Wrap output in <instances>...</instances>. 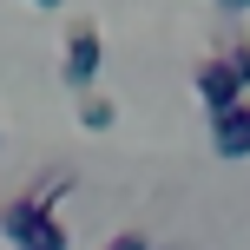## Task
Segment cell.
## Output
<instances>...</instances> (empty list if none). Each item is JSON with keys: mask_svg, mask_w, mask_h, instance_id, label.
Segmentation results:
<instances>
[{"mask_svg": "<svg viewBox=\"0 0 250 250\" xmlns=\"http://www.w3.org/2000/svg\"><path fill=\"white\" fill-rule=\"evenodd\" d=\"M0 237H7L13 250H66V244H73L66 224H60V211H40L26 191L0 204Z\"/></svg>", "mask_w": 250, "mask_h": 250, "instance_id": "1", "label": "cell"}, {"mask_svg": "<svg viewBox=\"0 0 250 250\" xmlns=\"http://www.w3.org/2000/svg\"><path fill=\"white\" fill-rule=\"evenodd\" d=\"M99 66H105V33H99L92 20H73V26H66V46H60V73H66V86H73V92H92Z\"/></svg>", "mask_w": 250, "mask_h": 250, "instance_id": "2", "label": "cell"}, {"mask_svg": "<svg viewBox=\"0 0 250 250\" xmlns=\"http://www.w3.org/2000/svg\"><path fill=\"white\" fill-rule=\"evenodd\" d=\"M191 86H198L204 112H224V105H237V99H244V79L230 73V66L217 60V53H211V60H198V73H191Z\"/></svg>", "mask_w": 250, "mask_h": 250, "instance_id": "3", "label": "cell"}, {"mask_svg": "<svg viewBox=\"0 0 250 250\" xmlns=\"http://www.w3.org/2000/svg\"><path fill=\"white\" fill-rule=\"evenodd\" d=\"M211 145H217V158H250V99L211 112Z\"/></svg>", "mask_w": 250, "mask_h": 250, "instance_id": "4", "label": "cell"}, {"mask_svg": "<svg viewBox=\"0 0 250 250\" xmlns=\"http://www.w3.org/2000/svg\"><path fill=\"white\" fill-rule=\"evenodd\" d=\"M66 191H73V171H66V165H46V171L33 178V191H26V198L40 204V211H60V198Z\"/></svg>", "mask_w": 250, "mask_h": 250, "instance_id": "5", "label": "cell"}, {"mask_svg": "<svg viewBox=\"0 0 250 250\" xmlns=\"http://www.w3.org/2000/svg\"><path fill=\"white\" fill-rule=\"evenodd\" d=\"M112 119H119V105L105 99V92H86V99H79V125H86V132H112Z\"/></svg>", "mask_w": 250, "mask_h": 250, "instance_id": "6", "label": "cell"}, {"mask_svg": "<svg viewBox=\"0 0 250 250\" xmlns=\"http://www.w3.org/2000/svg\"><path fill=\"white\" fill-rule=\"evenodd\" d=\"M217 60H224L230 73L250 86V40H244V33H224V40H217Z\"/></svg>", "mask_w": 250, "mask_h": 250, "instance_id": "7", "label": "cell"}, {"mask_svg": "<svg viewBox=\"0 0 250 250\" xmlns=\"http://www.w3.org/2000/svg\"><path fill=\"white\" fill-rule=\"evenodd\" d=\"M99 250H151V244H145V237H138V230H119V237H105Z\"/></svg>", "mask_w": 250, "mask_h": 250, "instance_id": "8", "label": "cell"}, {"mask_svg": "<svg viewBox=\"0 0 250 250\" xmlns=\"http://www.w3.org/2000/svg\"><path fill=\"white\" fill-rule=\"evenodd\" d=\"M217 7H230V13H244V7H250V0H217Z\"/></svg>", "mask_w": 250, "mask_h": 250, "instance_id": "9", "label": "cell"}, {"mask_svg": "<svg viewBox=\"0 0 250 250\" xmlns=\"http://www.w3.org/2000/svg\"><path fill=\"white\" fill-rule=\"evenodd\" d=\"M33 7H60V0H33Z\"/></svg>", "mask_w": 250, "mask_h": 250, "instance_id": "10", "label": "cell"}, {"mask_svg": "<svg viewBox=\"0 0 250 250\" xmlns=\"http://www.w3.org/2000/svg\"><path fill=\"white\" fill-rule=\"evenodd\" d=\"M0 145H7V125H0Z\"/></svg>", "mask_w": 250, "mask_h": 250, "instance_id": "11", "label": "cell"}]
</instances>
